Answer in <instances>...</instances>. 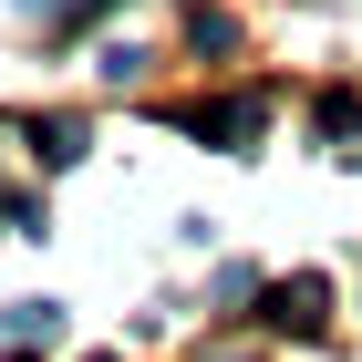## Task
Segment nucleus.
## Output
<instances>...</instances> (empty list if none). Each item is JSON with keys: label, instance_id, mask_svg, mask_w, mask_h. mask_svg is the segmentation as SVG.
I'll return each mask as SVG.
<instances>
[{"label": "nucleus", "instance_id": "f257e3e1", "mask_svg": "<svg viewBox=\"0 0 362 362\" xmlns=\"http://www.w3.org/2000/svg\"><path fill=\"white\" fill-rule=\"evenodd\" d=\"M176 124H187V135H207V145H228V156H249L259 124H269V104H259V93H238V104H187Z\"/></svg>", "mask_w": 362, "mask_h": 362}, {"label": "nucleus", "instance_id": "f03ea898", "mask_svg": "<svg viewBox=\"0 0 362 362\" xmlns=\"http://www.w3.org/2000/svg\"><path fill=\"white\" fill-rule=\"evenodd\" d=\"M259 300H269V321L279 332H321V321H332V279H279V290H259Z\"/></svg>", "mask_w": 362, "mask_h": 362}, {"label": "nucleus", "instance_id": "7ed1b4c3", "mask_svg": "<svg viewBox=\"0 0 362 362\" xmlns=\"http://www.w3.org/2000/svg\"><path fill=\"white\" fill-rule=\"evenodd\" d=\"M0 332H11V341H52V332H62V300H11Z\"/></svg>", "mask_w": 362, "mask_h": 362}, {"label": "nucleus", "instance_id": "20e7f679", "mask_svg": "<svg viewBox=\"0 0 362 362\" xmlns=\"http://www.w3.org/2000/svg\"><path fill=\"white\" fill-rule=\"evenodd\" d=\"M31 145H42V166H73V156H83V124L52 114V124H31Z\"/></svg>", "mask_w": 362, "mask_h": 362}, {"label": "nucleus", "instance_id": "39448f33", "mask_svg": "<svg viewBox=\"0 0 362 362\" xmlns=\"http://www.w3.org/2000/svg\"><path fill=\"white\" fill-rule=\"evenodd\" d=\"M93 73H104V83H135L145 52H135V42H104V52H93Z\"/></svg>", "mask_w": 362, "mask_h": 362}, {"label": "nucleus", "instance_id": "423d86ee", "mask_svg": "<svg viewBox=\"0 0 362 362\" xmlns=\"http://www.w3.org/2000/svg\"><path fill=\"white\" fill-rule=\"evenodd\" d=\"M207 362H259V352H207Z\"/></svg>", "mask_w": 362, "mask_h": 362}]
</instances>
